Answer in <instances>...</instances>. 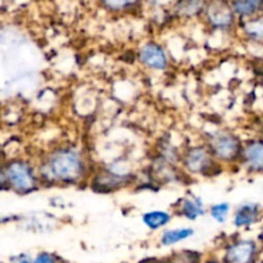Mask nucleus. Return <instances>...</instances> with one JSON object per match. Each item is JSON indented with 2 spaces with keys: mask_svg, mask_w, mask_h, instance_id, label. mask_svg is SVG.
<instances>
[{
  "mask_svg": "<svg viewBox=\"0 0 263 263\" xmlns=\"http://www.w3.org/2000/svg\"><path fill=\"white\" fill-rule=\"evenodd\" d=\"M204 212L205 210L202 199L194 195L184 198L180 204V213L187 220H197L198 217L204 215Z\"/></svg>",
  "mask_w": 263,
  "mask_h": 263,
  "instance_id": "obj_10",
  "label": "nucleus"
},
{
  "mask_svg": "<svg viewBox=\"0 0 263 263\" xmlns=\"http://www.w3.org/2000/svg\"><path fill=\"white\" fill-rule=\"evenodd\" d=\"M184 164L190 174L204 175L212 168L213 157L205 146H193L185 154Z\"/></svg>",
  "mask_w": 263,
  "mask_h": 263,
  "instance_id": "obj_6",
  "label": "nucleus"
},
{
  "mask_svg": "<svg viewBox=\"0 0 263 263\" xmlns=\"http://www.w3.org/2000/svg\"><path fill=\"white\" fill-rule=\"evenodd\" d=\"M261 216V207L254 203L240 205L234 216V225L236 228H248L256 223Z\"/></svg>",
  "mask_w": 263,
  "mask_h": 263,
  "instance_id": "obj_9",
  "label": "nucleus"
},
{
  "mask_svg": "<svg viewBox=\"0 0 263 263\" xmlns=\"http://www.w3.org/2000/svg\"><path fill=\"white\" fill-rule=\"evenodd\" d=\"M7 184L21 194H28L37 189V176L35 170L25 161H12L4 170Z\"/></svg>",
  "mask_w": 263,
  "mask_h": 263,
  "instance_id": "obj_2",
  "label": "nucleus"
},
{
  "mask_svg": "<svg viewBox=\"0 0 263 263\" xmlns=\"http://www.w3.org/2000/svg\"><path fill=\"white\" fill-rule=\"evenodd\" d=\"M138 2L139 0H100L103 7L107 8L108 10H112V12H120V10L128 9V8L133 7Z\"/></svg>",
  "mask_w": 263,
  "mask_h": 263,
  "instance_id": "obj_16",
  "label": "nucleus"
},
{
  "mask_svg": "<svg viewBox=\"0 0 263 263\" xmlns=\"http://www.w3.org/2000/svg\"><path fill=\"white\" fill-rule=\"evenodd\" d=\"M158 263H168L167 261H163V262H158Z\"/></svg>",
  "mask_w": 263,
  "mask_h": 263,
  "instance_id": "obj_22",
  "label": "nucleus"
},
{
  "mask_svg": "<svg viewBox=\"0 0 263 263\" xmlns=\"http://www.w3.org/2000/svg\"><path fill=\"white\" fill-rule=\"evenodd\" d=\"M240 157L251 171L261 172L263 167V145L261 141H251L241 148Z\"/></svg>",
  "mask_w": 263,
  "mask_h": 263,
  "instance_id": "obj_8",
  "label": "nucleus"
},
{
  "mask_svg": "<svg viewBox=\"0 0 263 263\" xmlns=\"http://www.w3.org/2000/svg\"><path fill=\"white\" fill-rule=\"evenodd\" d=\"M10 263H32V258L28 254H18L10 258Z\"/></svg>",
  "mask_w": 263,
  "mask_h": 263,
  "instance_id": "obj_19",
  "label": "nucleus"
},
{
  "mask_svg": "<svg viewBox=\"0 0 263 263\" xmlns=\"http://www.w3.org/2000/svg\"><path fill=\"white\" fill-rule=\"evenodd\" d=\"M241 143L234 134L216 133L211 138L208 151L211 156L220 161L231 162L239 158L241 154Z\"/></svg>",
  "mask_w": 263,
  "mask_h": 263,
  "instance_id": "obj_3",
  "label": "nucleus"
},
{
  "mask_svg": "<svg viewBox=\"0 0 263 263\" xmlns=\"http://www.w3.org/2000/svg\"><path fill=\"white\" fill-rule=\"evenodd\" d=\"M205 15L213 27L228 28L235 20L231 4L225 0H211L205 7Z\"/></svg>",
  "mask_w": 263,
  "mask_h": 263,
  "instance_id": "obj_5",
  "label": "nucleus"
},
{
  "mask_svg": "<svg viewBox=\"0 0 263 263\" xmlns=\"http://www.w3.org/2000/svg\"><path fill=\"white\" fill-rule=\"evenodd\" d=\"M229 212H230L229 203H218L211 207V216L220 223H223L228 220Z\"/></svg>",
  "mask_w": 263,
  "mask_h": 263,
  "instance_id": "obj_17",
  "label": "nucleus"
},
{
  "mask_svg": "<svg viewBox=\"0 0 263 263\" xmlns=\"http://www.w3.org/2000/svg\"><path fill=\"white\" fill-rule=\"evenodd\" d=\"M244 31H246L247 35L251 36L252 39H256V40H261V37H262V20H261V17L249 18V21H247L246 25H244Z\"/></svg>",
  "mask_w": 263,
  "mask_h": 263,
  "instance_id": "obj_15",
  "label": "nucleus"
},
{
  "mask_svg": "<svg viewBox=\"0 0 263 263\" xmlns=\"http://www.w3.org/2000/svg\"><path fill=\"white\" fill-rule=\"evenodd\" d=\"M4 185H7V179H5L4 170L0 168V186H4Z\"/></svg>",
  "mask_w": 263,
  "mask_h": 263,
  "instance_id": "obj_20",
  "label": "nucleus"
},
{
  "mask_svg": "<svg viewBox=\"0 0 263 263\" xmlns=\"http://www.w3.org/2000/svg\"><path fill=\"white\" fill-rule=\"evenodd\" d=\"M262 0H234L231 4L234 14L240 18H252L261 12Z\"/></svg>",
  "mask_w": 263,
  "mask_h": 263,
  "instance_id": "obj_11",
  "label": "nucleus"
},
{
  "mask_svg": "<svg viewBox=\"0 0 263 263\" xmlns=\"http://www.w3.org/2000/svg\"><path fill=\"white\" fill-rule=\"evenodd\" d=\"M139 61L145 67L157 71H164L168 67V58L161 45L156 43H146L139 50Z\"/></svg>",
  "mask_w": 263,
  "mask_h": 263,
  "instance_id": "obj_7",
  "label": "nucleus"
},
{
  "mask_svg": "<svg viewBox=\"0 0 263 263\" xmlns=\"http://www.w3.org/2000/svg\"><path fill=\"white\" fill-rule=\"evenodd\" d=\"M202 263H222L220 259H208V261H204Z\"/></svg>",
  "mask_w": 263,
  "mask_h": 263,
  "instance_id": "obj_21",
  "label": "nucleus"
},
{
  "mask_svg": "<svg viewBox=\"0 0 263 263\" xmlns=\"http://www.w3.org/2000/svg\"><path fill=\"white\" fill-rule=\"evenodd\" d=\"M168 263H202V253L195 251H181L174 253L168 259Z\"/></svg>",
  "mask_w": 263,
  "mask_h": 263,
  "instance_id": "obj_14",
  "label": "nucleus"
},
{
  "mask_svg": "<svg viewBox=\"0 0 263 263\" xmlns=\"http://www.w3.org/2000/svg\"><path fill=\"white\" fill-rule=\"evenodd\" d=\"M86 171L82 154L77 149L63 146L48 156L41 175L53 182L76 184L84 177Z\"/></svg>",
  "mask_w": 263,
  "mask_h": 263,
  "instance_id": "obj_1",
  "label": "nucleus"
},
{
  "mask_svg": "<svg viewBox=\"0 0 263 263\" xmlns=\"http://www.w3.org/2000/svg\"><path fill=\"white\" fill-rule=\"evenodd\" d=\"M171 221V215L164 211H151L143 215V222L151 230H158Z\"/></svg>",
  "mask_w": 263,
  "mask_h": 263,
  "instance_id": "obj_13",
  "label": "nucleus"
},
{
  "mask_svg": "<svg viewBox=\"0 0 263 263\" xmlns=\"http://www.w3.org/2000/svg\"><path fill=\"white\" fill-rule=\"evenodd\" d=\"M259 256V247L252 239H240L226 247L222 263H256Z\"/></svg>",
  "mask_w": 263,
  "mask_h": 263,
  "instance_id": "obj_4",
  "label": "nucleus"
},
{
  "mask_svg": "<svg viewBox=\"0 0 263 263\" xmlns=\"http://www.w3.org/2000/svg\"><path fill=\"white\" fill-rule=\"evenodd\" d=\"M194 230L193 229H172V230H167L162 234L161 236V244L164 247H171L177 243L186 240L190 236H193Z\"/></svg>",
  "mask_w": 263,
  "mask_h": 263,
  "instance_id": "obj_12",
  "label": "nucleus"
},
{
  "mask_svg": "<svg viewBox=\"0 0 263 263\" xmlns=\"http://www.w3.org/2000/svg\"><path fill=\"white\" fill-rule=\"evenodd\" d=\"M32 263H61V261L54 254L48 253V252H41L35 258H32Z\"/></svg>",
  "mask_w": 263,
  "mask_h": 263,
  "instance_id": "obj_18",
  "label": "nucleus"
}]
</instances>
